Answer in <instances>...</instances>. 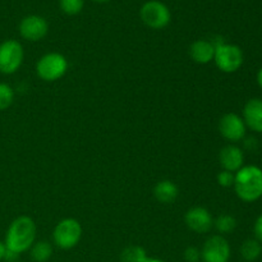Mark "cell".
<instances>
[{
	"mask_svg": "<svg viewBox=\"0 0 262 262\" xmlns=\"http://www.w3.org/2000/svg\"><path fill=\"white\" fill-rule=\"evenodd\" d=\"M36 239V224L30 216H18L12 222L5 237V247L8 251L20 255L32 247Z\"/></svg>",
	"mask_w": 262,
	"mask_h": 262,
	"instance_id": "1",
	"label": "cell"
},
{
	"mask_svg": "<svg viewBox=\"0 0 262 262\" xmlns=\"http://www.w3.org/2000/svg\"><path fill=\"white\" fill-rule=\"evenodd\" d=\"M233 187L242 201H257L262 197V169L256 165L242 166L235 173Z\"/></svg>",
	"mask_w": 262,
	"mask_h": 262,
	"instance_id": "2",
	"label": "cell"
},
{
	"mask_svg": "<svg viewBox=\"0 0 262 262\" xmlns=\"http://www.w3.org/2000/svg\"><path fill=\"white\" fill-rule=\"evenodd\" d=\"M215 45L214 61L223 73H234L243 66L245 56L239 46L227 42H217Z\"/></svg>",
	"mask_w": 262,
	"mask_h": 262,
	"instance_id": "3",
	"label": "cell"
},
{
	"mask_svg": "<svg viewBox=\"0 0 262 262\" xmlns=\"http://www.w3.org/2000/svg\"><path fill=\"white\" fill-rule=\"evenodd\" d=\"M68 71V60L63 54L48 53L38 59L36 64L37 76L42 81L55 82Z\"/></svg>",
	"mask_w": 262,
	"mask_h": 262,
	"instance_id": "4",
	"label": "cell"
},
{
	"mask_svg": "<svg viewBox=\"0 0 262 262\" xmlns=\"http://www.w3.org/2000/svg\"><path fill=\"white\" fill-rule=\"evenodd\" d=\"M82 225L73 217H67L59 222L54 228V243L61 250H72L79 243L82 238Z\"/></svg>",
	"mask_w": 262,
	"mask_h": 262,
	"instance_id": "5",
	"label": "cell"
},
{
	"mask_svg": "<svg viewBox=\"0 0 262 262\" xmlns=\"http://www.w3.org/2000/svg\"><path fill=\"white\" fill-rule=\"evenodd\" d=\"M140 17L142 22L152 30L165 28L171 19L169 8L159 0L146 2L140 9Z\"/></svg>",
	"mask_w": 262,
	"mask_h": 262,
	"instance_id": "6",
	"label": "cell"
},
{
	"mask_svg": "<svg viewBox=\"0 0 262 262\" xmlns=\"http://www.w3.org/2000/svg\"><path fill=\"white\" fill-rule=\"evenodd\" d=\"M25 53L18 41L7 40L0 43V72L13 74L22 66Z\"/></svg>",
	"mask_w": 262,
	"mask_h": 262,
	"instance_id": "7",
	"label": "cell"
},
{
	"mask_svg": "<svg viewBox=\"0 0 262 262\" xmlns=\"http://www.w3.org/2000/svg\"><path fill=\"white\" fill-rule=\"evenodd\" d=\"M201 258L204 262H228L230 258L229 242L223 235H212L202 247Z\"/></svg>",
	"mask_w": 262,
	"mask_h": 262,
	"instance_id": "8",
	"label": "cell"
},
{
	"mask_svg": "<svg viewBox=\"0 0 262 262\" xmlns=\"http://www.w3.org/2000/svg\"><path fill=\"white\" fill-rule=\"evenodd\" d=\"M246 127L242 117L235 113H227L219 120V132L225 140L230 142H238L246 137Z\"/></svg>",
	"mask_w": 262,
	"mask_h": 262,
	"instance_id": "9",
	"label": "cell"
},
{
	"mask_svg": "<svg viewBox=\"0 0 262 262\" xmlns=\"http://www.w3.org/2000/svg\"><path fill=\"white\" fill-rule=\"evenodd\" d=\"M49 25L41 15L31 14L23 18L19 23V33L28 41H40L48 35Z\"/></svg>",
	"mask_w": 262,
	"mask_h": 262,
	"instance_id": "10",
	"label": "cell"
},
{
	"mask_svg": "<svg viewBox=\"0 0 262 262\" xmlns=\"http://www.w3.org/2000/svg\"><path fill=\"white\" fill-rule=\"evenodd\" d=\"M184 222L192 232L199 234L209 233L214 227V219L211 214L209 210L202 206L191 207L184 215Z\"/></svg>",
	"mask_w": 262,
	"mask_h": 262,
	"instance_id": "11",
	"label": "cell"
},
{
	"mask_svg": "<svg viewBox=\"0 0 262 262\" xmlns=\"http://www.w3.org/2000/svg\"><path fill=\"white\" fill-rule=\"evenodd\" d=\"M219 163L223 170L237 173L245 164V154L235 145H227L220 150Z\"/></svg>",
	"mask_w": 262,
	"mask_h": 262,
	"instance_id": "12",
	"label": "cell"
},
{
	"mask_svg": "<svg viewBox=\"0 0 262 262\" xmlns=\"http://www.w3.org/2000/svg\"><path fill=\"white\" fill-rule=\"evenodd\" d=\"M243 122L246 127L257 133H262V100L251 99L243 107Z\"/></svg>",
	"mask_w": 262,
	"mask_h": 262,
	"instance_id": "13",
	"label": "cell"
},
{
	"mask_svg": "<svg viewBox=\"0 0 262 262\" xmlns=\"http://www.w3.org/2000/svg\"><path fill=\"white\" fill-rule=\"evenodd\" d=\"M215 45L209 40H196L189 46V56L197 64H209L214 60Z\"/></svg>",
	"mask_w": 262,
	"mask_h": 262,
	"instance_id": "14",
	"label": "cell"
},
{
	"mask_svg": "<svg viewBox=\"0 0 262 262\" xmlns=\"http://www.w3.org/2000/svg\"><path fill=\"white\" fill-rule=\"evenodd\" d=\"M179 194L178 186L169 179H164L156 183L154 188V196L160 204L169 205L173 204Z\"/></svg>",
	"mask_w": 262,
	"mask_h": 262,
	"instance_id": "15",
	"label": "cell"
},
{
	"mask_svg": "<svg viewBox=\"0 0 262 262\" xmlns=\"http://www.w3.org/2000/svg\"><path fill=\"white\" fill-rule=\"evenodd\" d=\"M262 253V246L257 239H247L241 246V255L247 262L257 260Z\"/></svg>",
	"mask_w": 262,
	"mask_h": 262,
	"instance_id": "16",
	"label": "cell"
},
{
	"mask_svg": "<svg viewBox=\"0 0 262 262\" xmlns=\"http://www.w3.org/2000/svg\"><path fill=\"white\" fill-rule=\"evenodd\" d=\"M53 255V247L49 242L40 241L31 247V258L35 262H46Z\"/></svg>",
	"mask_w": 262,
	"mask_h": 262,
	"instance_id": "17",
	"label": "cell"
},
{
	"mask_svg": "<svg viewBox=\"0 0 262 262\" xmlns=\"http://www.w3.org/2000/svg\"><path fill=\"white\" fill-rule=\"evenodd\" d=\"M147 258V253L140 246H128L120 253L122 262H146Z\"/></svg>",
	"mask_w": 262,
	"mask_h": 262,
	"instance_id": "18",
	"label": "cell"
},
{
	"mask_svg": "<svg viewBox=\"0 0 262 262\" xmlns=\"http://www.w3.org/2000/svg\"><path fill=\"white\" fill-rule=\"evenodd\" d=\"M214 227L220 234H229L237 228V220L232 215L222 214L214 222Z\"/></svg>",
	"mask_w": 262,
	"mask_h": 262,
	"instance_id": "19",
	"label": "cell"
},
{
	"mask_svg": "<svg viewBox=\"0 0 262 262\" xmlns=\"http://www.w3.org/2000/svg\"><path fill=\"white\" fill-rule=\"evenodd\" d=\"M60 9L68 15H76L83 9L84 0H59Z\"/></svg>",
	"mask_w": 262,
	"mask_h": 262,
	"instance_id": "20",
	"label": "cell"
},
{
	"mask_svg": "<svg viewBox=\"0 0 262 262\" xmlns=\"http://www.w3.org/2000/svg\"><path fill=\"white\" fill-rule=\"evenodd\" d=\"M14 91L7 83H0V110H5L13 104Z\"/></svg>",
	"mask_w": 262,
	"mask_h": 262,
	"instance_id": "21",
	"label": "cell"
},
{
	"mask_svg": "<svg viewBox=\"0 0 262 262\" xmlns=\"http://www.w3.org/2000/svg\"><path fill=\"white\" fill-rule=\"evenodd\" d=\"M234 177L235 174L232 173V171L222 170L217 174V183L223 188H230V187L234 186Z\"/></svg>",
	"mask_w": 262,
	"mask_h": 262,
	"instance_id": "22",
	"label": "cell"
},
{
	"mask_svg": "<svg viewBox=\"0 0 262 262\" xmlns=\"http://www.w3.org/2000/svg\"><path fill=\"white\" fill-rule=\"evenodd\" d=\"M183 256H184V260L187 262H199L201 260V251H200L199 248L189 246V247L186 248Z\"/></svg>",
	"mask_w": 262,
	"mask_h": 262,
	"instance_id": "23",
	"label": "cell"
},
{
	"mask_svg": "<svg viewBox=\"0 0 262 262\" xmlns=\"http://www.w3.org/2000/svg\"><path fill=\"white\" fill-rule=\"evenodd\" d=\"M253 233H255V239L262 245V214L256 219L255 225H253Z\"/></svg>",
	"mask_w": 262,
	"mask_h": 262,
	"instance_id": "24",
	"label": "cell"
},
{
	"mask_svg": "<svg viewBox=\"0 0 262 262\" xmlns=\"http://www.w3.org/2000/svg\"><path fill=\"white\" fill-rule=\"evenodd\" d=\"M5 252H7V247H5V245L3 242H0V261L4 260V256H5Z\"/></svg>",
	"mask_w": 262,
	"mask_h": 262,
	"instance_id": "25",
	"label": "cell"
},
{
	"mask_svg": "<svg viewBox=\"0 0 262 262\" xmlns=\"http://www.w3.org/2000/svg\"><path fill=\"white\" fill-rule=\"evenodd\" d=\"M257 83H258V86L262 89V68L258 71V73H257Z\"/></svg>",
	"mask_w": 262,
	"mask_h": 262,
	"instance_id": "26",
	"label": "cell"
},
{
	"mask_svg": "<svg viewBox=\"0 0 262 262\" xmlns=\"http://www.w3.org/2000/svg\"><path fill=\"white\" fill-rule=\"evenodd\" d=\"M146 262H165V261L159 260V258H150V257H148L147 260H146Z\"/></svg>",
	"mask_w": 262,
	"mask_h": 262,
	"instance_id": "27",
	"label": "cell"
},
{
	"mask_svg": "<svg viewBox=\"0 0 262 262\" xmlns=\"http://www.w3.org/2000/svg\"><path fill=\"white\" fill-rule=\"evenodd\" d=\"M92 2H95V3H107V2H110V0H92Z\"/></svg>",
	"mask_w": 262,
	"mask_h": 262,
	"instance_id": "28",
	"label": "cell"
}]
</instances>
